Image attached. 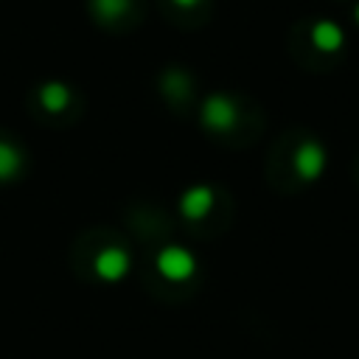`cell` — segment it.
<instances>
[{"mask_svg":"<svg viewBox=\"0 0 359 359\" xmlns=\"http://www.w3.org/2000/svg\"><path fill=\"white\" fill-rule=\"evenodd\" d=\"M323 168H325V151H323V146L317 140L300 143L297 151H294V171H297V177L306 180V182H311V180H317L323 174Z\"/></svg>","mask_w":359,"mask_h":359,"instance_id":"1","label":"cell"},{"mask_svg":"<svg viewBox=\"0 0 359 359\" xmlns=\"http://www.w3.org/2000/svg\"><path fill=\"white\" fill-rule=\"evenodd\" d=\"M311 42L323 53H337L345 45V34L334 20H320L311 25Z\"/></svg>","mask_w":359,"mask_h":359,"instance_id":"2","label":"cell"},{"mask_svg":"<svg viewBox=\"0 0 359 359\" xmlns=\"http://www.w3.org/2000/svg\"><path fill=\"white\" fill-rule=\"evenodd\" d=\"M353 20L359 22V3H356V8H353Z\"/></svg>","mask_w":359,"mask_h":359,"instance_id":"3","label":"cell"}]
</instances>
